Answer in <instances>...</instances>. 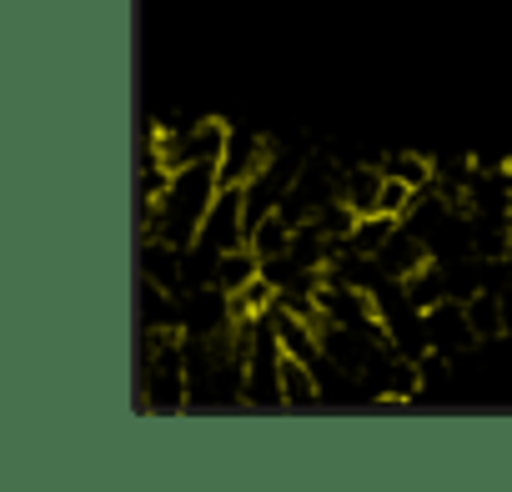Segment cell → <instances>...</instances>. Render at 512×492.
Returning a JSON list of instances; mask_svg holds the SVG:
<instances>
[{
  "label": "cell",
  "mask_w": 512,
  "mask_h": 492,
  "mask_svg": "<svg viewBox=\"0 0 512 492\" xmlns=\"http://www.w3.org/2000/svg\"><path fill=\"white\" fill-rule=\"evenodd\" d=\"M382 181H387L382 166H352V171H342V201H347L357 216H367V211H377Z\"/></svg>",
  "instance_id": "10"
},
{
  "label": "cell",
  "mask_w": 512,
  "mask_h": 492,
  "mask_svg": "<svg viewBox=\"0 0 512 492\" xmlns=\"http://www.w3.org/2000/svg\"><path fill=\"white\" fill-rule=\"evenodd\" d=\"M382 171H387V176H402V181H407V186H417V191H432V186H437V171H432L422 156H412V151L387 156V161H382Z\"/></svg>",
  "instance_id": "11"
},
{
  "label": "cell",
  "mask_w": 512,
  "mask_h": 492,
  "mask_svg": "<svg viewBox=\"0 0 512 492\" xmlns=\"http://www.w3.org/2000/svg\"><path fill=\"white\" fill-rule=\"evenodd\" d=\"M282 402H287V407H312V402H322L317 362H307V357H297V352L282 357Z\"/></svg>",
  "instance_id": "8"
},
{
  "label": "cell",
  "mask_w": 512,
  "mask_h": 492,
  "mask_svg": "<svg viewBox=\"0 0 512 492\" xmlns=\"http://www.w3.org/2000/svg\"><path fill=\"white\" fill-rule=\"evenodd\" d=\"M267 156H272V146L262 141V136H251V131H231V141H226V156H221V186H246L256 171L267 166Z\"/></svg>",
  "instance_id": "7"
},
{
  "label": "cell",
  "mask_w": 512,
  "mask_h": 492,
  "mask_svg": "<svg viewBox=\"0 0 512 492\" xmlns=\"http://www.w3.org/2000/svg\"><path fill=\"white\" fill-rule=\"evenodd\" d=\"M136 407H141V412H186V407H191L186 332H141Z\"/></svg>",
  "instance_id": "2"
},
{
  "label": "cell",
  "mask_w": 512,
  "mask_h": 492,
  "mask_svg": "<svg viewBox=\"0 0 512 492\" xmlns=\"http://www.w3.org/2000/svg\"><path fill=\"white\" fill-rule=\"evenodd\" d=\"M156 141H161V156H166L171 171H176V166H196V161L221 166L231 131H226L221 121H191V126H181V131H156Z\"/></svg>",
  "instance_id": "3"
},
{
  "label": "cell",
  "mask_w": 512,
  "mask_h": 492,
  "mask_svg": "<svg viewBox=\"0 0 512 492\" xmlns=\"http://www.w3.org/2000/svg\"><path fill=\"white\" fill-rule=\"evenodd\" d=\"M432 262V252H427V241L402 221L392 236H387V246H382V252H377V267L387 272V277H397V282H407V277H417L422 267Z\"/></svg>",
  "instance_id": "6"
},
{
  "label": "cell",
  "mask_w": 512,
  "mask_h": 492,
  "mask_svg": "<svg viewBox=\"0 0 512 492\" xmlns=\"http://www.w3.org/2000/svg\"><path fill=\"white\" fill-rule=\"evenodd\" d=\"M216 196H221V171H216L211 161L176 166L171 181H166V191H161V201H156L151 216L141 221V231H146V236H166V241H176L181 252H186V246H196V236H201V226H206Z\"/></svg>",
  "instance_id": "1"
},
{
  "label": "cell",
  "mask_w": 512,
  "mask_h": 492,
  "mask_svg": "<svg viewBox=\"0 0 512 492\" xmlns=\"http://www.w3.org/2000/svg\"><path fill=\"white\" fill-rule=\"evenodd\" d=\"M136 327L141 332H181V292L141 277V292H136Z\"/></svg>",
  "instance_id": "5"
},
{
  "label": "cell",
  "mask_w": 512,
  "mask_h": 492,
  "mask_svg": "<svg viewBox=\"0 0 512 492\" xmlns=\"http://www.w3.org/2000/svg\"><path fill=\"white\" fill-rule=\"evenodd\" d=\"M256 277H262V252H256V246L246 241V246H236V252H221V262H216V277H211V282H216L221 292H231V297H236V292H246Z\"/></svg>",
  "instance_id": "9"
},
{
  "label": "cell",
  "mask_w": 512,
  "mask_h": 492,
  "mask_svg": "<svg viewBox=\"0 0 512 492\" xmlns=\"http://www.w3.org/2000/svg\"><path fill=\"white\" fill-rule=\"evenodd\" d=\"M422 317H427V347H432V352H442V357H462V352L477 347V327H472L462 297H447V302L427 307Z\"/></svg>",
  "instance_id": "4"
}]
</instances>
